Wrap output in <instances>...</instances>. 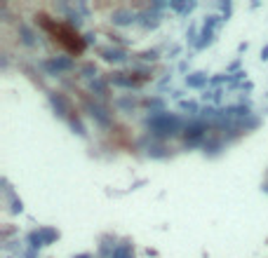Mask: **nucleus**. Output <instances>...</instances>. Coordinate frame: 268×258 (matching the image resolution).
<instances>
[{
	"label": "nucleus",
	"mask_w": 268,
	"mask_h": 258,
	"mask_svg": "<svg viewBox=\"0 0 268 258\" xmlns=\"http://www.w3.org/2000/svg\"><path fill=\"white\" fill-rule=\"evenodd\" d=\"M50 99H52V104H54V108H57V113H59V115L69 113V104H66V99H64L62 94H52Z\"/></svg>",
	"instance_id": "nucleus-10"
},
{
	"label": "nucleus",
	"mask_w": 268,
	"mask_h": 258,
	"mask_svg": "<svg viewBox=\"0 0 268 258\" xmlns=\"http://www.w3.org/2000/svg\"><path fill=\"white\" fill-rule=\"evenodd\" d=\"M101 56L106 61H115V64H123L127 59V54L123 50H113V47H108V50H101Z\"/></svg>",
	"instance_id": "nucleus-6"
},
{
	"label": "nucleus",
	"mask_w": 268,
	"mask_h": 258,
	"mask_svg": "<svg viewBox=\"0 0 268 258\" xmlns=\"http://www.w3.org/2000/svg\"><path fill=\"white\" fill-rule=\"evenodd\" d=\"M59 237V232L57 230H52V228H40L38 232H31V246H43V244H50V242H54Z\"/></svg>",
	"instance_id": "nucleus-3"
},
{
	"label": "nucleus",
	"mask_w": 268,
	"mask_h": 258,
	"mask_svg": "<svg viewBox=\"0 0 268 258\" xmlns=\"http://www.w3.org/2000/svg\"><path fill=\"white\" fill-rule=\"evenodd\" d=\"M111 258H134V251H132L130 244H118L111 254Z\"/></svg>",
	"instance_id": "nucleus-9"
},
{
	"label": "nucleus",
	"mask_w": 268,
	"mask_h": 258,
	"mask_svg": "<svg viewBox=\"0 0 268 258\" xmlns=\"http://www.w3.org/2000/svg\"><path fill=\"white\" fill-rule=\"evenodd\" d=\"M76 258H90V256H87V254H83V256H76Z\"/></svg>",
	"instance_id": "nucleus-16"
},
{
	"label": "nucleus",
	"mask_w": 268,
	"mask_h": 258,
	"mask_svg": "<svg viewBox=\"0 0 268 258\" xmlns=\"http://www.w3.org/2000/svg\"><path fill=\"white\" fill-rule=\"evenodd\" d=\"M205 129H207V124L202 120H195V122H191L188 127H186V141H198V138H202V134H205Z\"/></svg>",
	"instance_id": "nucleus-4"
},
{
	"label": "nucleus",
	"mask_w": 268,
	"mask_h": 258,
	"mask_svg": "<svg viewBox=\"0 0 268 258\" xmlns=\"http://www.w3.org/2000/svg\"><path fill=\"white\" fill-rule=\"evenodd\" d=\"M111 82L118 84V87H137V84L144 82V80H137V78H125V73H118Z\"/></svg>",
	"instance_id": "nucleus-7"
},
{
	"label": "nucleus",
	"mask_w": 268,
	"mask_h": 258,
	"mask_svg": "<svg viewBox=\"0 0 268 258\" xmlns=\"http://www.w3.org/2000/svg\"><path fill=\"white\" fill-rule=\"evenodd\" d=\"M181 108H186V110H195V104H188V101H184V104H181Z\"/></svg>",
	"instance_id": "nucleus-14"
},
{
	"label": "nucleus",
	"mask_w": 268,
	"mask_h": 258,
	"mask_svg": "<svg viewBox=\"0 0 268 258\" xmlns=\"http://www.w3.org/2000/svg\"><path fill=\"white\" fill-rule=\"evenodd\" d=\"M261 56H263V59H268V47L263 50V52H261Z\"/></svg>",
	"instance_id": "nucleus-15"
},
{
	"label": "nucleus",
	"mask_w": 268,
	"mask_h": 258,
	"mask_svg": "<svg viewBox=\"0 0 268 258\" xmlns=\"http://www.w3.org/2000/svg\"><path fill=\"white\" fill-rule=\"evenodd\" d=\"M19 30H22V36H24V38H22L24 42H26V45H33V33H31V30L26 28V26H22Z\"/></svg>",
	"instance_id": "nucleus-12"
},
{
	"label": "nucleus",
	"mask_w": 268,
	"mask_h": 258,
	"mask_svg": "<svg viewBox=\"0 0 268 258\" xmlns=\"http://www.w3.org/2000/svg\"><path fill=\"white\" fill-rule=\"evenodd\" d=\"M186 84H188V87H195V90H198V87H205L207 76H202V73H193V76L186 78Z\"/></svg>",
	"instance_id": "nucleus-11"
},
{
	"label": "nucleus",
	"mask_w": 268,
	"mask_h": 258,
	"mask_svg": "<svg viewBox=\"0 0 268 258\" xmlns=\"http://www.w3.org/2000/svg\"><path fill=\"white\" fill-rule=\"evenodd\" d=\"M76 66V61L71 59V56H52V59L45 61V68L50 73H62V70H71Z\"/></svg>",
	"instance_id": "nucleus-2"
},
{
	"label": "nucleus",
	"mask_w": 268,
	"mask_h": 258,
	"mask_svg": "<svg viewBox=\"0 0 268 258\" xmlns=\"http://www.w3.org/2000/svg\"><path fill=\"white\" fill-rule=\"evenodd\" d=\"M132 22H137V19H134V14H132L130 10H118V12H113V24H118V26H130Z\"/></svg>",
	"instance_id": "nucleus-5"
},
{
	"label": "nucleus",
	"mask_w": 268,
	"mask_h": 258,
	"mask_svg": "<svg viewBox=\"0 0 268 258\" xmlns=\"http://www.w3.org/2000/svg\"><path fill=\"white\" fill-rule=\"evenodd\" d=\"M141 59H146V61H155V59H158V52H144V54H141Z\"/></svg>",
	"instance_id": "nucleus-13"
},
{
	"label": "nucleus",
	"mask_w": 268,
	"mask_h": 258,
	"mask_svg": "<svg viewBox=\"0 0 268 258\" xmlns=\"http://www.w3.org/2000/svg\"><path fill=\"white\" fill-rule=\"evenodd\" d=\"M90 113H92V118L99 122V124H108V122H111V118H108L106 110H104L101 106H94V104H90Z\"/></svg>",
	"instance_id": "nucleus-8"
},
{
	"label": "nucleus",
	"mask_w": 268,
	"mask_h": 258,
	"mask_svg": "<svg viewBox=\"0 0 268 258\" xmlns=\"http://www.w3.org/2000/svg\"><path fill=\"white\" fill-rule=\"evenodd\" d=\"M148 129H151V134L158 138H167V136H174L179 127H181V120H179V115L174 113H165V110H158L153 113L148 120H146Z\"/></svg>",
	"instance_id": "nucleus-1"
}]
</instances>
